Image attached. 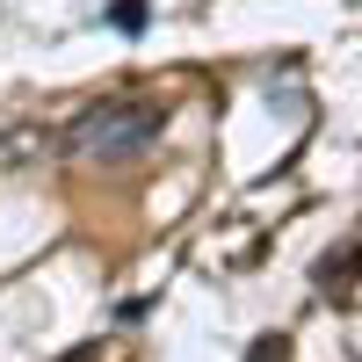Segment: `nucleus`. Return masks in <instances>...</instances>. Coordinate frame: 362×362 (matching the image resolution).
Returning a JSON list of instances; mask_svg holds the SVG:
<instances>
[{
	"label": "nucleus",
	"instance_id": "obj_1",
	"mask_svg": "<svg viewBox=\"0 0 362 362\" xmlns=\"http://www.w3.org/2000/svg\"><path fill=\"white\" fill-rule=\"evenodd\" d=\"M167 131V109L160 102H95L66 124V153L73 160H138L145 145H160Z\"/></svg>",
	"mask_w": 362,
	"mask_h": 362
},
{
	"label": "nucleus",
	"instance_id": "obj_2",
	"mask_svg": "<svg viewBox=\"0 0 362 362\" xmlns=\"http://www.w3.org/2000/svg\"><path fill=\"white\" fill-rule=\"evenodd\" d=\"M109 22L124 29V37H138V29H145V0H116V8H109Z\"/></svg>",
	"mask_w": 362,
	"mask_h": 362
},
{
	"label": "nucleus",
	"instance_id": "obj_4",
	"mask_svg": "<svg viewBox=\"0 0 362 362\" xmlns=\"http://www.w3.org/2000/svg\"><path fill=\"white\" fill-rule=\"evenodd\" d=\"M58 362H102V341H80L73 355H58Z\"/></svg>",
	"mask_w": 362,
	"mask_h": 362
},
{
	"label": "nucleus",
	"instance_id": "obj_3",
	"mask_svg": "<svg viewBox=\"0 0 362 362\" xmlns=\"http://www.w3.org/2000/svg\"><path fill=\"white\" fill-rule=\"evenodd\" d=\"M29 145H37L29 131H8V138H0V160H15V153H29Z\"/></svg>",
	"mask_w": 362,
	"mask_h": 362
}]
</instances>
